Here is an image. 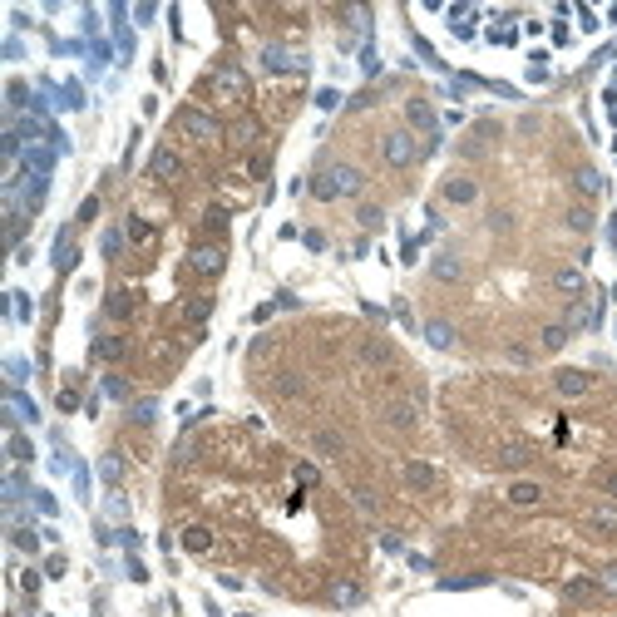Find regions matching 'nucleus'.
Returning a JSON list of instances; mask_svg holds the SVG:
<instances>
[{
	"label": "nucleus",
	"mask_w": 617,
	"mask_h": 617,
	"mask_svg": "<svg viewBox=\"0 0 617 617\" xmlns=\"http://www.w3.org/2000/svg\"><path fill=\"white\" fill-rule=\"evenodd\" d=\"M361 168L356 163H326L321 173H311V198L316 203H336V198H356L361 193Z\"/></svg>",
	"instance_id": "obj_1"
},
{
	"label": "nucleus",
	"mask_w": 617,
	"mask_h": 617,
	"mask_svg": "<svg viewBox=\"0 0 617 617\" xmlns=\"http://www.w3.org/2000/svg\"><path fill=\"white\" fill-rule=\"evenodd\" d=\"M381 158H386V168H410V163H420V148H415L410 129H386Z\"/></svg>",
	"instance_id": "obj_2"
},
{
	"label": "nucleus",
	"mask_w": 617,
	"mask_h": 617,
	"mask_svg": "<svg viewBox=\"0 0 617 617\" xmlns=\"http://www.w3.org/2000/svg\"><path fill=\"white\" fill-rule=\"evenodd\" d=\"M178 129H183L188 138H198V143H212V138L222 133V124H217L207 109H198V104H188V109L178 114Z\"/></svg>",
	"instance_id": "obj_3"
},
{
	"label": "nucleus",
	"mask_w": 617,
	"mask_h": 617,
	"mask_svg": "<svg viewBox=\"0 0 617 617\" xmlns=\"http://www.w3.org/2000/svg\"><path fill=\"white\" fill-rule=\"evenodd\" d=\"M188 267H193L198 277H217V272L227 267V247H222V242H198V247L188 252Z\"/></svg>",
	"instance_id": "obj_4"
},
{
	"label": "nucleus",
	"mask_w": 617,
	"mask_h": 617,
	"mask_svg": "<svg viewBox=\"0 0 617 617\" xmlns=\"http://www.w3.org/2000/svg\"><path fill=\"white\" fill-rule=\"evenodd\" d=\"M553 391L563 400H583V395H593V376L588 371H553Z\"/></svg>",
	"instance_id": "obj_5"
},
{
	"label": "nucleus",
	"mask_w": 617,
	"mask_h": 617,
	"mask_svg": "<svg viewBox=\"0 0 617 617\" xmlns=\"http://www.w3.org/2000/svg\"><path fill=\"white\" fill-rule=\"evenodd\" d=\"M439 198L449 207H469V203H479V183L464 178V173H459V178H444V183H439Z\"/></svg>",
	"instance_id": "obj_6"
},
{
	"label": "nucleus",
	"mask_w": 617,
	"mask_h": 617,
	"mask_svg": "<svg viewBox=\"0 0 617 617\" xmlns=\"http://www.w3.org/2000/svg\"><path fill=\"white\" fill-rule=\"evenodd\" d=\"M148 173H153L158 183H178V178H183V158H178L173 148H153V158H148Z\"/></svg>",
	"instance_id": "obj_7"
},
{
	"label": "nucleus",
	"mask_w": 617,
	"mask_h": 617,
	"mask_svg": "<svg viewBox=\"0 0 617 617\" xmlns=\"http://www.w3.org/2000/svg\"><path fill=\"white\" fill-rule=\"evenodd\" d=\"M400 474H405V484H410L415 494H430V489L439 484V469H435V464H425V459H410Z\"/></svg>",
	"instance_id": "obj_8"
},
{
	"label": "nucleus",
	"mask_w": 617,
	"mask_h": 617,
	"mask_svg": "<svg viewBox=\"0 0 617 617\" xmlns=\"http://www.w3.org/2000/svg\"><path fill=\"white\" fill-rule=\"evenodd\" d=\"M262 65L272 70V75H287V70H307V55H292V50H282V45H267V55H262Z\"/></svg>",
	"instance_id": "obj_9"
},
{
	"label": "nucleus",
	"mask_w": 617,
	"mask_h": 617,
	"mask_svg": "<svg viewBox=\"0 0 617 617\" xmlns=\"http://www.w3.org/2000/svg\"><path fill=\"white\" fill-rule=\"evenodd\" d=\"M381 420H386L391 430H415V420H420V410H415V400H386V410H381Z\"/></svg>",
	"instance_id": "obj_10"
},
{
	"label": "nucleus",
	"mask_w": 617,
	"mask_h": 617,
	"mask_svg": "<svg viewBox=\"0 0 617 617\" xmlns=\"http://www.w3.org/2000/svg\"><path fill=\"white\" fill-rule=\"evenodd\" d=\"M430 277H435V282H464V262H459L454 252H435V257H430Z\"/></svg>",
	"instance_id": "obj_11"
},
{
	"label": "nucleus",
	"mask_w": 617,
	"mask_h": 617,
	"mask_svg": "<svg viewBox=\"0 0 617 617\" xmlns=\"http://www.w3.org/2000/svg\"><path fill=\"white\" fill-rule=\"evenodd\" d=\"M212 80H217V89H222L227 99H237V94H247V75H242L237 65H217V70H212Z\"/></svg>",
	"instance_id": "obj_12"
},
{
	"label": "nucleus",
	"mask_w": 617,
	"mask_h": 617,
	"mask_svg": "<svg viewBox=\"0 0 617 617\" xmlns=\"http://www.w3.org/2000/svg\"><path fill=\"white\" fill-rule=\"evenodd\" d=\"M227 138H232L237 148H247V143H257V138H262V124H257L252 114H242V119H232V124H227Z\"/></svg>",
	"instance_id": "obj_13"
},
{
	"label": "nucleus",
	"mask_w": 617,
	"mask_h": 617,
	"mask_svg": "<svg viewBox=\"0 0 617 617\" xmlns=\"http://www.w3.org/2000/svg\"><path fill=\"white\" fill-rule=\"evenodd\" d=\"M573 188H578V193H588V198H598V193L608 188V178H603L593 163H583V168H573Z\"/></svg>",
	"instance_id": "obj_14"
},
{
	"label": "nucleus",
	"mask_w": 617,
	"mask_h": 617,
	"mask_svg": "<svg viewBox=\"0 0 617 617\" xmlns=\"http://www.w3.org/2000/svg\"><path fill=\"white\" fill-rule=\"evenodd\" d=\"M272 391H277L282 400H302V395H307V376H302V371H282V376L272 381Z\"/></svg>",
	"instance_id": "obj_15"
},
{
	"label": "nucleus",
	"mask_w": 617,
	"mask_h": 617,
	"mask_svg": "<svg viewBox=\"0 0 617 617\" xmlns=\"http://www.w3.org/2000/svg\"><path fill=\"white\" fill-rule=\"evenodd\" d=\"M509 504H518V509H533V504H543V484H533V479H518V484H509Z\"/></svg>",
	"instance_id": "obj_16"
},
{
	"label": "nucleus",
	"mask_w": 617,
	"mask_h": 617,
	"mask_svg": "<svg viewBox=\"0 0 617 617\" xmlns=\"http://www.w3.org/2000/svg\"><path fill=\"white\" fill-rule=\"evenodd\" d=\"M533 459V449L523 444V439H509V444H499V469H523Z\"/></svg>",
	"instance_id": "obj_17"
},
{
	"label": "nucleus",
	"mask_w": 617,
	"mask_h": 617,
	"mask_svg": "<svg viewBox=\"0 0 617 617\" xmlns=\"http://www.w3.org/2000/svg\"><path fill=\"white\" fill-rule=\"evenodd\" d=\"M405 119H410V129H420V133H435V109H430V99H410L405 104Z\"/></svg>",
	"instance_id": "obj_18"
},
{
	"label": "nucleus",
	"mask_w": 617,
	"mask_h": 617,
	"mask_svg": "<svg viewBox=\"0 0 617 617\" xmlns=\"http://www.w3.org/2000/svg\"><path fill=\"white\" fill-rule=\"evenodd\" d=\"M588 533H617V504H598L593 514H588Z\"/></svg>",
	"instance_id": "obj_19"
},
{
	"label": "nucleus",
	"mask_w": 617,
	"mask_h": 617,
	"mask_svg": "<svg viewBox=\"0 0 617 617\" xmlns=\"http://www.w3.org/2000/svg\"><path fill=\"white\" fill-rule=\"evenodd\" d=\"M598 321H603V297H598V302H578V307L568 311V326H588V331H593Z\"/></svg>",
	"instance_id": "obj_20"
},
{
	"label": "nucleus",
	"mask_w": 617,
	"mask_h": 617,
	"mask_svg": "<svg viewBox=\"0 0 617 617\" xmlns=\"http://www.w3.org/2000/svg\"><path fill=\"white\" fill-rule=\"evenodd\" d=\"M311 449L326 454V459H336V454L346 449V439H341V430H316V435H311Z\"/></svg>",
	"instance_id": "obj_21"
},
{
	"label": "nucleus",
	"mask_w": 617,
	"mask_h": 617,
	"mask_svg": "<svg viewBox=\"0 0 617 617\" xmlns=\"http://www.w3.org/2000/svg\"><path fill=\"white\" fill-rule=\"evenodd\" d=\"M425 341H430L435 351H449V346H454V331H449V321H439V316H435V321H425Z\"/></svg>",
	"instance_id": "obj_22"
},
{
	"label": "nucleus",
	"mask_w": 617,
	"mask_h": 617,
	"mask_svg": "<svg viewBox=\"0 0 617 617\" xmlns=\"http://www.w3.org/2000/svg\"><path fill=\"white\" fill-rule=\"evenodd\" d=\"M361 603H366V593L356 583H331V608H361Z\"/></svg>",
	"instance_id": "obj_23"
},
{
	"label": "nucleus",
	"mask_w": 617,
	"mask_h": 617,
	"mask_svg": "<svg viewBox=\"0 0 617 617\" xmlns=\"http://www.w3.org/2000/svg\"><path fill=\"white\" fill-rule=\"evenodd\" d=\"M553 287L563 297H583V272L578 267H563V272H553Z\"/></svg>",
	"instance_id": "obj_24"
},
{
	"label": "nucleus",
	"mask_w": 617,
	"mask_h": 617,
	"mask_svg": "<svg viewBox=\"0 0 617 617\" xmlns=\"http://www.w3.org/2000/svg\"><path fill=\"white\" fill-rule=\"evenodd\" d=\"M568 336H573V331H568V321H548L538 341H543V351H563V346H568Z\"/></svg>",
	"instance_id": "obj_25"
},
{
	"label": "nucleus",
	"mask_w": 617,
	"mask_h": 617,
	"mask_svg": "<svg viewBox=\"0 0 617 617\" xmlns=\"http://www.w3.org/2000/svg\"><path fill=\"white\" fill-rule=\"evenodd\" d=\"M356 356H361V366H391V346L386 341H366Z\"/></svg>",
	"instance_id": "obj_26"
},
{
	"label": "nucleus",
	"mask_w": 617,
	"mask_h": 617,
	"mask_svg": "<svg viewBox=\"0 0 617 617\" xmlns=\"http://www.w3.org/2000/svg\"><path fill=\"white\" fill-rule=\"evenodd\" d=\"M183 548H188V553H207V548H212V533H207L203 523L183 528Z\"/></svg>",
	"instance_id": "obj_27"
},
{
	"label": "nucleus",
	"mask_w": 617,
	"mask_h": 617,
	"mask_svg": "<svg viewBox=\"0 0 617 617\" xmlns=\"http://www.w3.org/2000/svg\"><path fill=\"white\" fill-rule=\"evenodd\" d=\"M104 311H109L114 321H129V316H133V297H129V292H109Z\"/></svg>",
	"instance_id": "obj_28"
},
{
	"label": "nucleus",
	"mask_w": 617,
	"mask_h": 617,
	"mask_svg": "<svg viewBox=\"0 0 617 617\" xmlns=\"http://www.w3.org/2000/svg\"><path fill=\"white\" fill-rule=\"evenodd\" d=\"M124 351H129V346H124L119 336H99V341H94V356H99V361H124Z\"/></svg>",
	"instance_id": "obj_29"
},
{
	"label": "nucleus",
	"mask_w": 617,
	"mask_h": 617,
	"mask_svg": "<svg viewBox=\"0 0 617 617\" xmlns=\"http://www.w3.org/2000/svg\"><path fill=\"white\" fill-rule=\"evenodd\" d=\"M563 222H568L573 232H593V207H568Z\"/></svg>",
	"instance_id": "obj_30"
},
{
	"label": "nucleus",
	"mask_w": 617,
	"mask_h": 617,
	"mask_svg": "<svg viewBox=\"0 0 617 617\" xmlns=\"http://www.w3.org/2000/svg\"><path fill=\"white\" fill-rule=\"evenodd\" d=\"M351 504H356V509H366V514H376V509H381L376 489H366V484H351Z\"/></svg>",
	"instance_id": "obj_31"
},
{
	"label": "nucleus",
	"mask_w": 617,
	"mask_h": 617,
	"mask_svg": "<svg viewBox=\"0 0 617 617\" xmlns=\"http://www.w3.org/2000/svg\"><path fill=\"white\" fill-rule=\"evenodd\" d=\"M593 588H598V578H578V583H568V588H563V598H568V603H583Z\"/></svg>",
	"instance_id": "obj_32"
},
{
	"label": "nucleus",
	"mask_w": 617,
	"mask_h": 617,
	"mask_svg": "<svg viewBox=\"0 0 617 617\" xmlns=\"http://www.w3.org/2000/svg\"><path fill=\"white\" fill-rule=\"evenodd\" d=\"M99 474H104V479H109V484H119V479H124V459H119V454H104Z\"/></svg>",
	"instance_id": "obj_33"
},
{
	"label": "nucleus",
	"mask_w": 617,
	"mask_h": 617,
	"mask_svg": "<svg viewBox=\"0 0 617 617\" xmlns=\"http://www.w3.org/2000/svg\"><path fill=\"white\" fill-rule=\"evenodd\" d=\"M104 395H109V400H129V381H124V376H109V381H104Z\"/></svg>",
	"instance_id": "obj_34"
},
{
	"label": "nucleus",
	"mask_w": 617,
	"mask_h": 617,
	"mask_svg": "<svg viewBox=\"0 0 617 617\" xmlns=\"http://www.w3.org/2000/svg\"><path fill=\"white\" fill-rule=\"evenodd\" d=\"M598 588H608L617 598V563H603V568H598Z\"/></svg>",
	"instance_id": "obj_35"
},
{
	"label": "nucleus",
	"mask_w": 617,
	"mask_h": 617,
	"mask_svg": "<svg viewBox=\"0 0 617 617\" xmlns=\"http://www.w3.org/2000/svg\"><path fill=\"white\" fill-rule=\"evenodd\" d=\"M129 232H133V242H153V227L143 217H129Z\"/></svg>",
	"instance_id": "obj_36"
},
{
	"label": "nucleus",
	"mask_w": 617,
	"mask_h": 617,
	"mask_svg": "<svg viewBox=\"0 0 617 617\" xmlns=\"http://www.w3.org/2000/svg\"><path fill=\"white\" fill-rule=\"evenodd\" d=\"M203 227H212V232H222V227H227V207H207Z\"/></svg>",
	"instance_id": "obj_37"
},
{
	"label": "nucleus",
	"mask_w": 617,
	"mask_h": 617,
	"mask_svg": "<svg viewBox=\"0 0 617 617\" xmlns=\"http://www.w3.org/2000/svg\"><path fill=\"white\" fill-rule=\"evenodd\" d=\"M10 454H15V459H30L35 449H30V439H25V435H15V439H10Z\"/></svg>",
	"instance_id": "obj_38"
},
{
	"label": "nucleus",
	"mask_w": 617,
	"mask_h": 617,
	"mask_svg": "<svg viewBox=\"0 0 617 617\" xmlns=\"http://www.w3.org/2000/svg\"><path fill=\"white\" fill-rule=\"evenodd\" d=\"M598 484H603V494H608V499H617V469H608V474H598Z\"/></svg>",
	"instance_id": "obj_39"
},
{
	"label": "nucleus",
	"mask_w": 617,
	"mask_h": 617,
	"mask_svg": "<svg viewBox=\"0 0 617 617\" xmlns=\"http://www.w3.org/2000/svg\"><path fill=\"white\" fill-rule=\"evenodd\" d=\"M489 227H494V232H509L514 217H509V212H489Z\"/></svg>",
	"instance_id": "obj_40"
},
{
	"label": "nucleus",
	"mask_w": 617,
	"mask_h": 617,
	"mask_svg": "<svg viewBox=\"0 0 617 617\" xmlns=\"http://www.w3.org/2000/svg\"><path fill=\"white\" fill-rule=\"evenodd\" d=\"M207 311H212V302H188V321H207Z\"/></svg>",
	"instance_id": "obj_41"
},
{
	"label": "nucleus",
	"mask_w": 617,
	"mask_h": 617,
	"mask_svg": "<svg viewBox=\"0 0 617 617\" xmlns=\"http://www.w3.org/2000/svg\"><path fill=\"white\" fill-rule=\"evenodd\" d=\"M504 356H509V361H514V366H528V361H533V356H528V346H509V351H504Z\"/></svg>",
	"instance_id": "obj_42"
},
{
	"label": "nucleus",
	"mask_w": 617,
	"mask_h": 617,
	"mask_svg": "<svg viewBox=\"0 0 617 617\" xmlns=\"http://www.w3.org/2000/svg\"><path fill=\"white\" fill-rule=\"evenodd\" d=\"M133 420L148 425V420H153V400H138V405H133Z\"/></svg>",
	"instance_id": "obj_43"
},
{
	"label": "nucleus",
	"mask_w": 617,
	"mask_h": 617,
	"mask_svg": "<svg viewBox=\"0 0 617 617\" xmlns=\"http://www.w3.org/2000/svg\"><path fill=\"white\" fill-rule=\"evenodd\" d=\"M247 173H252V178H267V153H257V158L247 163Z\"/></svg>",
	"instance_id": "obj_44"
},
{
	"label": "nucleus",
	"mask_w": 617,
	"mask_h": 617,
	"mask_svg": "<svg viewBox=\"0 0 617 617\" xmlns=\"http://www.w3.org/2000/svg\"><path fill=\"white\" fill-rule=\"evenodd\" d=\"M361 227H381V207H361Z\"/></svg>",
	"instance_id": "obj_45"
},
{
	"label": "nucleus",
	"mask_w": 617,
	"mask_h": 617,
	"mask_svg": "<svg viewBox=\"0 0 617 617\" xmlns=\"http://www.w3.org/2000/svg\"><path fill=\"white\" fill-rule=\"evenodd\" d=\"M307 247L311 252H326V232H307Z\"/></svg>",
	"instance_id": "obj_46"
},
{
	"label": "nucleus",
	"mask_w": 617,
	"mask_h": 617,
	"mask_svg": "<svg viewBox=\"0 0 617 617\" xmlns=\"http://www.w3.org/2000/svg\"><path fill=\"white\" fill-rule=\"evenodd\" d=\"M608 232H613V247H617V217H613V222H608Z\"/></svg>",
	"instance_id": "obj_47"
}]
</instances>
